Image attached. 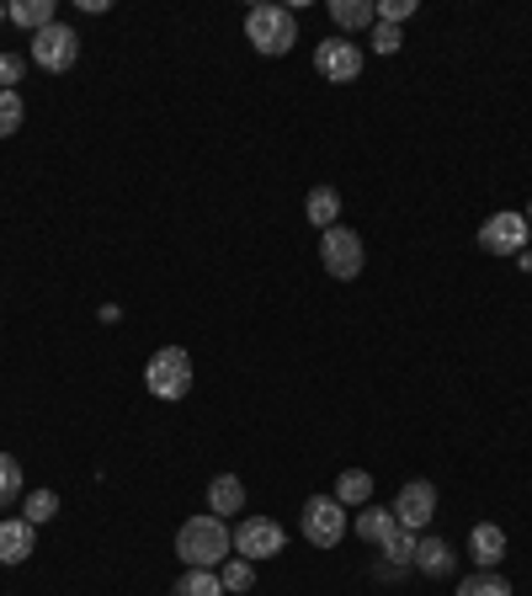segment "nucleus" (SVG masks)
<instances>
[{
  "label": "nucleus",
  "instance_id": "1a4fd4ad",
  "mask_svg": "<svg viewBox=\"0 0 532 596\" xmlns=\"http://www.w3.org/2000/svg\"><path fill=\"white\" fill-rule=\"evenodd\" d=\"M315 70L336 81V86H352L357 75H362V43L357 38H326V43H315Z\"/></svg>",
  "mask_w": 532,
  "mask_h": 596
},
{
  "label": "nucleus",
  "instance_id": "393cba45",
  "mask_svg": "<svg viewBox=\"0 0 532 596\" xmlns=\"http://www.w3.org/2000/svg\"><path fill=\"white\" fill-rule=\"evenodd\" d=\"M219 581H224V592H251V586H256V565L235 554V560L219 565Z\"/></svg>",
  "mask_w": 532,
  "mask_h": 596
},
{
  "label": "nucleus",
  "instance_id": "0eeeda50",
  "mask_svg": "<svg viewBox=\"0 0 532 596\" xmlns=\"http://www.w3.org/2000/svg\"><path fill=\"white\" fill-rule=\"evenodd\" d=\"M288 549V533H283V522H272V517H245L235 528V554L240 560H251V565H262V560H277Z\"/></svg>",
  "mask_w": 532,
  "mask_h": 596
},
{
  "label": "nucleus",
  "instance_id": "4468645a",
  "mask_svg": "<svg viewBox=\"0 0 532 596\" xmlns=\"http://www.w3.org/2000/svg\"><path fill=\"white\" fill-rule=\"evenodd\" d=\"M208 511H213V517H235V511H245V479L240 475L213 479V485H208Z\"/></svg>",
  "mask_w": 532,
  "mask_h": 596
},
{
  "label": "nucleus",
  "instance_id": "2eb2a0df",
  "mask_svg": "<svg viewBox=\"0 0 532 596\" xmlns=\"http://www.w3.org/2000/svg\"><path fill=\"white\" fill-rule=\"evenodd\" d=\"M421 575H453V565H458V554L447 549L443 538H415V560H411Z\"/></svg>",
  "mask_w": 532,
  "mask_h": 596
},
{
  "label": "nucleus",
  "instance_id": "423d86ee",
  "mask_svg": "<svg viewBox=\"0 0 532 596\" xmlns=\"http://www.w3.org/2000/svg\"><path fill=\"white\" fill-rule=\"evenodd\" d=\"M528 235H532L528 213L501 209L479 224V251H485V256H522V251H528Z\"/></svg>",
  "mask_w": 532,
  "mask_h": 596
},
{
  "label": "nucleus",
  "instance_id": "7c9ffc66",
  "mask_svg": "<svg viewBox=\"0 0 532 596\" xmlns=\"http://www.w3.org/2000/svg\"><path fill=\"white\" fill-rule=\"evenodd\" d=\"M517 262H522V272H532V245L522 251V256H517Z\"/></svg>",
  "mask_w": 532,
  "mask_h": 596
},
{
  "label": "nucleus",
  "instance_id": "f3484780",
  "mask_svg": "<svg viewBox=\"0 0 532 596\" xmlns=\"http://www.w3.org/2000/svg\"><path fill=\"white\" fill-rule=\"evenodd\" d=\"M304 213H309L315 230H336V219H341V192H336V187H315V192L304 198Z\"/></svg>",
  "mask_w": 532,
  "mask_h": 596
},
{
  "label": "nucleus",
  "instance_id": "a211bd4d",
  "mask_svg": "<svg viewBox=\"0 0 532 596\" xmlns=\"http://www.w3.org/2000/svg\"><path fill=\"white\" fill-rule=\"evenodd\" d=\"M341 507H368L373 501V475L368 469H347V475L336 479V490H330Z\"/></svg>",
  "mask_w": 532,
  "mask_h": 596
},
{
  "label": "nucleus",
  "instance_id": "bb28decb",
  "mask_svg": "<svg viewBox=\"0 0 532 596\" xmlns=\"http://www.w3.org/2000/svg\"><path fill=\"white\" fill-rule=\"evenodd\" d=\"M368 43H373L379 54H400V43H405V38H400V28H389V22H373Z\"/></svg>",
  "mask_w": 532,
  "mask_h": 596
},
{
  "label": "nucleus",
  "instance_id": "412c9836",
  "mask_svg": "<svg viewBox=\"0 0 532 596\" xmlns=\"http://www.w3.org/2000/svg\"><path fill=\"white\" fill-rule=\"evenodd\" d=\"M22 517H28L32 528L54 522V517H60V496H54V490H28V496H22Z\"/></svg>",
  "mask_w": 532,
  "mask_h": 596
},
{
  "label": "nucleus",
  "instance_id": "4be33fe9",
  "mask_svg": "<svg viewBox=\"0 0 532 596\" xmlns=\"http://www.w3.org/2000/svg\"><path fill=\"white\" fill-rule=\"evenodd\" d=\"M22 501V464L11 453H0V511H11Z\"/></svg>",
  "mask_w": 532,
  "mask_h": 596
},
{
  "label": "nucleus",
  "instance_id": "473e14b6",
  "mask_svg": "<svg viewBox=\"0 0 532 596\" xmlns=\"http://www.w3.org/2000/svg\"><path fill=\"white\" fill-rule=\"evenodd\" d=\"M528 230H532V203H528Z\"/></svg>",
  "mask_w": 532,
  "mask_h": 596
},
{
  "label": "nucleus",
  "instance_id": "c756f323",
  "mask_svg": "<svg viewBox=\"0 0 532 596\" xmlns=\"http://www.w3.org/2000/svg\"><path fill=\"white\" fill-rule=\"evenodd\" d=\"M81 11H91V17H102V11H113V0H75Z\"/></svg>",
  "mask_w": 532,
  "mask_h": 596
},
{
  "label": "nucleus",
  "instance_id": "6ab92c4d",
  "mask_svg": "<svg viewBox=\"0 0 532 596\" xmlns=\"http://www.w3.org/2000/svg\"><path fill=\"white\" fill-rule=\"evenodd\" d=\"M379 549H384L394 565H411V560H415V533L400 522V517H394V522L384 528V538H379Z\"/></svg>",
  "mask_w": 532,
  "mask_h": 596
},
{
  "label": "nucleus",
  "instance_id": "20e7f679",
  "mask_svg": "<svg viewBox=\"0 0 532 596\" xmlns=\"http://www.w3.org/2000/svg\"><path fill=\"white\" fill-rule=\"evenodd\" d=\"M75 60H81V32L70 22H49L43 32H32V64L38 70L64 75V70H75Z\"/></svg>",
  "mask_w": 532,
  "mask_h": 596
},
{
  "label": "nucleus",
  "instance_id": "a878e982",
  "mask_svg": "<svg viewBox=\"0 0 532 596\" xmlns=\"http://www.w3.org/2000/svg\"><path fill=\"white\" fill-rule=\"evenodd\" d=\"M28 123V107H22V96L17 91H0V139H11L17 128Z\"/></svg>",
  "mask_w": 532,
  "mask_h": 596
},
{
  "label": "nucleus",
  "instance_id": "ddd939ff",
  "mask_svg": "<svg viewBox=\"0 0 532 596\" xmlns=\"http://www.w3.org/2000/svg\"><path fill=\"white\" fill-rule=\"evenodd\" d=\"M330 22L341 28V38L347 32H373V22H379V6H368V0H330Z\"/></svg>",
  "mask_w": 532,
  "mask_h": 596
},
{
  "label": "nucleus",
  "instance_id": "39448f33",
  "mask_svg": "<svg viewBox=\"0 0 532 596\" xmlns=\"http://www.w3.org/2000/svg\"><path fill=\"white\" fill-rule=\"evenodd\" d=\"M320 262H326V272L336 277V283H352V277H362V267H368L362 235H357V230H347V224L326 230V235H320Z\"/></svg>",
  "mask_w": 532,
  "mask_h": 596
},
{
  "label": "nucleus",
  "instance_id": "5701e85b",
  "mask_svg": "<svg viewBox=\"0 0 532 596\" xmlns=\"http://www.w3.org/2000/svg\"><path fill=\"white\" fill-rule=\"evenodd\" d=\"M458 596H511V581L496 570H479L469 581H458Z\"/></svg>",
  "mask_w": 532,
  "mask_h": 596
},
{
  "label": "nucleus",
  "instance_id": "dca6fc26",
  "mask_svg": "<svg viewBox=\"0 0 532 596\" xmlns=\"http://www.w3.org/2000/svg\"><path fill=\"white\" fill-rule=\"evenodd\" d=\"M6 17H11V28H28V32H43L49 22H60L54 17V0H11Z\"/></svg>",
  "mask_w": 532,
  "mask_h": 596
},
{
  "label": "nucleus",
  "instance_id": "9d476101",
  "mask_svg": "<svg viewBox=\"0 0 532 596\" xmlns=\"http://www.w3.org/2000/svg\"><path fill=\"white\" fill-rule=\"evenodd\" d=\"M394 517L411 528V533H421V528H432V517H437V485L432 479H411L400 496H394Z\"/></svg>",
  "mask_w": 532,
  "mask_h": 596
},
{
  "label": "nucleus",
  "instance_id": "6e6552de",
  "mask_svg": "<svg viewBox=\"0 0 532 596\" xmlns=\"http://www.w3.org/2000/svg\"><path fill=\"white\" fill-rule=\"evenodd\" d=\"M304 538L315 549H336L347 538V507L336 496H309V507H304Z\"/></svg>",
  "mask_w": 532,
  "mask_h": 596
},
{
  "label": "nucleus",
  "instance_id": "c85d7f7f",
  "mask_svg": "<svg viewBox=\"0 0 532 596\" xmlns=\"http://www.w3.org/2000/svg\"><path fill=\"white\" fill-rule=\"evenodd\" d=\"M22 70H28V64L17 60V54H0V91H17V81H22Z\"/></svg>",
  "mask_w": 532,
  "mask_h": 596
},
{
  "label": "nucleus",
  "instance_id": "9b49d317",
  "mask_svg": "<svg viewBox=\"0 0 532 596\" xmlns=\"http://www.w3.org/2000/svg\"><path fill=\"white\" fill-rule=\"evenodd\" d=\"M38 549V528L28 517H6L0 522V565H28Z\"/></svg>",
  "mask_w": 532,
  "mask_h": 596
},
{
  "label": "nucleus",
  "instance_id": "2f4dec72",
  "mask_svg": "<svg viewBox=\"0 0 532 596\" xmlns=\"http://www.w3.org/2000/svg\"><path fill=\"white\" fill-rule=\"evenodd\" d=\"M0 22H6V0H0Z\"/></svg>",
  "mask_w": 532,
  "mask_h": 596
},
{
  "label": "nucleus",
  "instance_id": "f257e3e1",
  "mask_svg": "<svg viewBox=\"0 0 532 596\" xmlns=\"http://www.w3.org/2000/svg\"><path fill=\"white\" fill-rule=\"evenodd\" d=\"M177 554L187 570H219L230 554H235V533L224 528V517H213V511H203V517H187L177 533Z\"/></svg>",
  "mask_w": 532,
  "mask_h": 596
},
{
  "label": "nucleus",
  "instance_id": "f03ea898",
  "mask_svg": "<svg viewBox=\"0 0 532 596\" xmlns=\"http://www.w3.org/2000/svg\"><path fill=\"white\" fill-rule=\"evenodd\" d=\"M245 38H251L256 54L283 60V54H294V43H298V11L294 6H277V0L251 6V11H245Z\"/></svg>",
  "mask_w": 532,
  "mask_h": 596
},
{
  "label": "nucleus",
  "instance_id": "aec40b11",
  "mask_svg": "<svg viewBox=\"0 0 532 596\" xmlns=\"http://www.w3.org/2000/svg\"><path fill=\"white\" fill-rule=\"evenodd\" d=\"M171 596H224V581H219V570H187Z\"/></svg>",
  "mask_w": 532,
  "mask_h": 596
},
{
  "label": "nucleus",
  "instance_id": "b1692460",
  "mask_svg": "<svg viewBox=\"0 0 532 596\" xmlns=\"http://www.w3.org/2000/svg\"><path fill=\"white\" fill-rule=\"evenodd\" d=\"M389 522H394V511H384V507H362V511H357V522H352V533L362 538V543H379Z\"/></svg>",
  "mask_w": 532,
  "mask_h": 596
},
{
  "label": "nucleus",
  "instance_id": "7ed1b4c3",
  "mask_svg": "<svg viewBox=\"0 0 532 596\" xmlns=\"http://www.w3.org/2000/svg\"><path fill=\"white\" fill-rule=\"evenodd\" d=\"M145 384L155 400H187L192 394V358L181 347H160L145 368Z\"/></svg>",
  "mask_w": 532,
  "mask_h": 596
},
{
  "label": "nucleus",
  "instance_id": "f8f14e48",
  "mask_svg": "<svg viewBox=\"0 0 532 596\" xmlns=\"http://www.w3.org/2000/svg\"><path fill=\"white\" fill-rule=\"evenodd\" d=\"M469 560L479 570H496L506 560V528H496V522H479L469 533Z\"/></svg>",
  "mask_w": 532,
  "mask_h": 596
},
{
  "label": "nucleus",
  "instance_id": "cd10ccee",
  "mask_svg": "<svg viewBox=\"0 0 532 596\" xmlns=\"http://www.w3.org/2000/svg\"><path fill=\"white\" fill-rule=\"evenodd\" d=\"M411 17H415V0H379V22H389V28H400Z\"/></svg>",
  "mask_w": 532,
  "mask_h": 596
}]
</instances>
